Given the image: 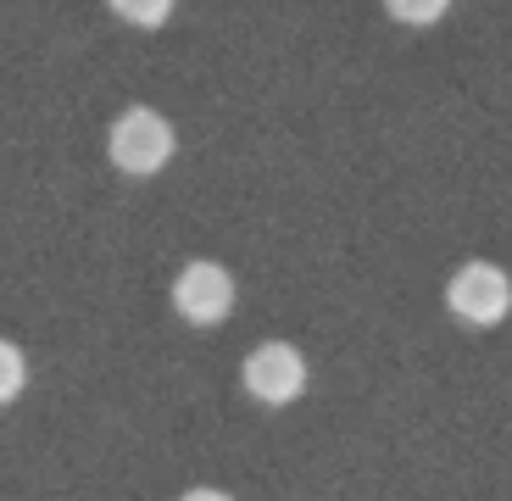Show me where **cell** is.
<instances>
[{
  "label": "cell",
  "instance_id": "obj_1",
  "mask_svg": "<svg viewBox=\"0 0 512 501\" xmlns=\"http://www.w3.org/2000/svg\"><path fill=\"white\" fill-rule=\"evenodd\" d=\"M173 151H179L173 123H167L156 106H128V112L112 123V134H106V156H112V167L128 173V179L162 173V167L173 162Z\"/></svg>",
  "mask_w": 512,
  "mask_h": 501
},
{
  "label": "cell",
  "instance_id": "obj_2",
  "mask_svg": "<svg viewBox=\"0 0 512 501\" xmlns=\"http://www.w3.org/2000/svg\"><path fill=\"white\" fill-rule=\"evenodd\" d=\"M446 307L457 312L468 329H496L512 312V279L496 262H462L446 284Z\"/></svg>",
  "mask_w": 512,
  "mask_h": 501
},
{
  "label": "cell",
  "instance_id": "obj_3",
  "mask_svg": "<svg viewBox=\"0 0 512 501\" xmlns=\"http://www.w3.org/2000/svg\"><path fill=\"white\" fill-rule=\"evenodd\" d=\"M240 385H245V396L262 401V407H290V401L307 390V357H301L290 340H262V346L245 357Z\"/></svg>",
  "mask_w": 512,
  "mask_h": 501
},
{
  "label": "cell",
  "instance_id": "obj_4",
  "mask_svg": "<svg viewBox=\"0 0 512 501\" xmlns=\"http://www.w3.org/2000/svg\"><path fill=\"white\" fill-rule=\"evenodd\" d=\"M173 312L184 323H195V329L223 323L234 312V273L223 262H206V257L184 262L179 279H173Z\"/></svg>",
  "mask_w": 512,
  "mask_h": 501
},
{
  "label": "cell",
  "instance_id": "obj_5",
  "mask_svg": "<svg viewBox=\"0 0 512 501\" xmlns=\"http://www.w3.org/2000/svg\"><path fill=\"white\" fill-rule=\"evenodd\" d=\"M106 6H112L128 28H162L167 17H173V6H179V0H106Z\"/></svg>",
  "mask_w": 512,
  "mask_h": 501
},
{
  "label": "cell",
  "instance_id": "obj_6",
  "mask_svg": "<svg viewBox=\"0 0 512 501\" xmlns=\"http://www.w3.org/2000/svg\"><path fill=\"white\" fill-rule=\"evenodd\" d=\"M23 385H28V357H23V346L0 340V407L23 396Z\"/></svg>",
  "mask_w": 512,
  "mask_h": 501
},
{
  "label": "cell",
  "instance_id": "obj_7",
  "mask_svg": "<svg viewBox=\"0 0 512 501\" xmlns=\"http://www.w3.org/2000/svg\"><path fill=\"white\" fill-rule=\"evenodd\" d=\"M384 12L396 17V23H407V28H429V23H440V17L451 12V0H384Z\"/></svg>",
  "mask_w": 512,
  "mask_h": 501
},
{
  "label": "cell",
  "instance_id": "obj_8",
  "mask_svg": "<svg viewBox=\"0 0 512 501\" xmlns=\"http://www.w3.org/2000/svg\"><path fill=\"white\" fill-rule=\"evenodd\" d=\"M179 501H234L229 490H212V485H195V490H184Z\"/></svg>",
  "mask_w": 512,
  "mask_h": 501
}]
</instances>
